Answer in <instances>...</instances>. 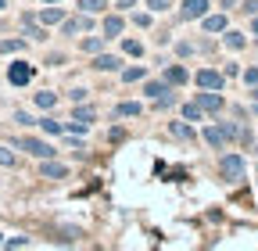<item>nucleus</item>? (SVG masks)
<instances>
[{
	"label": "nucleus",
	"instance_id": "nucleus-3",
	"mask_svg": "<svg viewBox=\"0 0 258 251\" xmlns=\"http://www.w3.org/2000/svg\"><path fill=\"white\" fill-rule=\"evenodd\" d=\"M219 172H222L226 179H240V176H244V158H240V154H222Z\"/></svg>",
	"mask_w": 258,
	"mask_h": 251
},
{
	"label": "nucleus",
	"instance_id": "nucleus-8",
	"mask_svg": "<svg viewBox=\"0 0 258 251\" xmlns=\"http://www.w3.org/2000/svg\"><path fill=\"white\" fill-rule=\"evenodd\" d=\"M205 144L215 147V151H222V147H230V137H226L222 126H208V130H205Z\"/></svg>",
	"mask_w": 258,
	"mask_h": 251
},
{
	"label": "nucleus",
	"instance_id": "nucleus-10",
	"mask_svg": "<svg viewBox=\"0 0 258 251\" xmlns=\"http://www.w3.org/2000/svg\"><path fill=\"white\" fill-rule=\"evenodd\" d=\"M118 65H122V61H118L115 54H97V57H93V69H97V72H118Z\"/></svg>",
	"mask_w": 258,
	"mask_h": 251
},
{
	"label": "nucleus",
	"instance_id": "nucleus-14",
	"mask_svg": "<svg viewBox=\"0 0 258 251\" xmlns=\"http://www.w3.org/2000/svg\"><path fill=\"white\" fill-rule=\"evenodd\" d=\"M205 33H226V15H205Z\"/></svg>",
	"mask_w": 258,
	"mask_h": 251
},
{
	"label": "nucleus",
	"instance_id": "nucleus-4",
	"mask_svg": "<svg viewBox=\"0 0 258 251\" xmlns=\"http://www.w3.org/2000/svg\"><path fill=\"white\" fill-rule=\"evenodd\" d=\"M208 0H183V4H179V18L183 22H194V18H205L208 15Z\"/></svg>",
	"mask_w": 258,
	"mask_h": 251
},
{
	"label": "nucleus",
	"instance_id": "nucleus-20",
	"mask_svg": "<svg viewBox=\"0 0 258 251\" xmlns=\"http://www.w3.org/2000/svg\"><path fill=\"white\" fill-rule=\"evenodd\" d=\"M104 40H108V36H83V43H79V47H83L86 54H101Z\"/></svg>",
	"mask_w": 258,
	"mask_h": 251
},
{
	"label": "nucleus",
	"instance_id": "nucleus-11",
	"mask_svg": "<svg viewBox=\"0 0 258 251\" xmlns=\"http://www.w3.org/2000/svg\"><path fill=\"white\" fill-rule=\"evenodd\" d=\"M122 29H125L122 15H108V18H104V36H108V40H118V36H122Z\"/></svg>",
	"mask_w": 258,
	"mask_h": 251
},
{
	"label": "nucleus",
	"instance_id": "nucleus-33",
	"mask_svg": "<svg viewBox=\"0 0 258 251\" xmlns=\"http://www.w3.org/2000/svg\"><path fill=\"white\" fill-rule=\"evenodd\" d=\"M133 22H137L140 29H151V15H144V11H137V15H133Z\"/></svg>",
	"mask_w": 258,
	"mask_h": 251
},
{
	"label": "nucleus",
	"instance_id": "nucleus-26",
	"mask_svg": "<svg viewBox=\"0 0 258 251\" xmlns=\"http://www.w3.org/2000/svg\"><path fill=\"white\" fill-rule=\"evenodd\" d=\"M76 118H79V122H90V126H93V118H97V111H93V108H86V104L79 101V108H76Z\"/></svg>",
	"mask_w": 258,
	"mask_h": 251
},
{
	"label": "nucleus",
	"instance_id": "nucleus-36",
	"mask_svg": "<svg viewBox=\"0 0 258 251\" xmlns=\"http://www.w3.org/2000/svg\"><path fill=\"white\" fill-rule=\"evenodd\" d=\"M15 122H22V126H32V118H29L25 111H15Z\"/></svg>",
	"mask_w": 258,
	"mask_h": 251
},
{
	"label": "nucleus",
	"instance_id": "nucleus-34",
	"mask_svg": "<svg viewBox=\"0 0 258 251\" xmlns=\"http://www.w3.org/2000/svg\"><path fill=\"white\" fill-rule=\"evenodd\" d=\"M244 79H247L251 86H258V69H247V72H244Z\"/></svg>",
	"mask_w": 258,
	"mask_h": 251
},
{
	"label": "nucleus",
	"instance_id": "nucleus-41",
	"mask_svg": "<svg viewBox=\"0 0 258 251\" xmlns=\"http://www.w3.org/2000/svg\"><path fill=\"white\" fill-rule=\"evenodd\" d=\"M43 4H61V0H43Z\"/></svg>",
	"mask_w": 258,
	"mask_h": 251
},
{
	"label": "nucleus",
	"instance_id": "nucleus-27",
	"mask_svg": "<svg viewBox=\"0 0 258 251\" xmlns=\"http://www.w3.org/2000/svg\"><path fill=\"white\" fill-rule=\"evenodd\" d=\"M122 50H125L129 57H140V54H144V47H140V40H122Z\"/></svg>",
	"mask_w": 258,
	"mask_h": 251
},
{
	"label": "nucleus",
	"instance_id": "nucleus-7",
	"mask_svg": "<svg viewBox=\"0 0 258 251\" xmlns=\"http://www.w3.org/2000/svg\"><path fill=\"white\" fill-rule=\"evenodd\" d=\"M8 79H11V86H25V83L32 79V65H25V61H15V65L8 69Z\"/></svg>",
	"mask_w": 258,
	"mask_h": 251
},
{
	"label": "nucleus",
	"instance_id": "nucleus-6",
	"mask_svg": "<svg viewBox=\"0 0 258 251\" xmlns=\"http://www.w3.org/2000/svg\"><path fill=\"white\" fill-rule=\"evenodd\" d=\"M222 83H226V76L215 72V69H201L198 72V86L201 90H222Z\"/></svg>",
	"mask_w": 258,
	"mask_h": 251
},
{
	"label": "nucleus",
	"instance_id": "nucleus-15",
	"mask_svg": "<svg viewBox=\"0 0 258 251\" xmlns=\"http://www.w3.org/2000/svg\"><path fill=\"white\" fill-rule=\"evenodd\" d=\"M22 25H25V33H29V40H47V33H43V25H36V22H32V15H22Z\"/></svg>",
	"mask_w": 258,
	"mask_h": 251
},
{
	"label": "nucleus",
	"instance_id": "nucleus-16",
	"mask_svg": "<svg viewBox=\"0 0 258 251\" xmlns=\"http://www.w3.org/2000/svg\"><path fill=\"white\" fill-rule=\"evenodd\" d=\"M61 18H64L61 8H43L40 11V25H61Z\"/></svg>",
	"mask_w": 258,
	"mask_h": 251
},
{
	"label": "nucleus",
	"instance_id": "nucleus-23",
	"mask_svg": "<svg viewBox=\"0 0 258 251\" xmlns=\"http://www.w3.org/2000/svg\"><path fill=\"white\" fill-rule=\"evenodd\" d=\"M104 4H108V0H79V11L97 15V11H104Z\"/></svg>",
	"mask_w": 258,
	"mask_h": 251
},
{
	"label": "nucleus",
	"instance_id": "nucleus-9",
	"mask_svg": "<svg viewBox=\"0 0 258 251\" xmlns=\"http://www.w3.org/2000/svg\"><path fill=\"white\" fill-rule=\"evenodd\" d=\"M40 172H43L47 179H64V176H69V165H61V162H50V158H43Z\"/></svg>",
	"mask_w": 258,
	"mask_h": 251
},
{
	"label": "nucleus",
	"instance_id": "nucleus-19",
	"mask_svg": "<svg viewBox=\"0 0 258 251\" xmlns=\"http://www.w3.org/2000/svg\"><path fill=\"white\" fill-rule=\"evenodd\" d=\"M169 133H172L176 140H194V130L186 126V118H183V122H172V126H169Z\"/></svg>",
	"mask_w": 258,
	"mask_h": 251
},
{
	"label": "nucleus",
	"instance_id": "nucleus-30",
	"mask_svg": "<svg viewBox=\"0 0 258 251\" xmlns=\"http://www.w3.org/2000/svg\"><path fill=\"white\" fill-rule=\"evenodd\" d=\"M172 101H176V93L169 90V93H161V97H154V108H172Z\"/></svg>",
	"mask_w": 258,
	"mask_h": 251
},
{
	"label": "nucleus",
	"instance_id": "nucleus-42",
	"mask_svg": "<svg viewBox=\"0 0 258 251\" xmlns=\"http://www.w3.org/2000/svg\"><path fill=\"white\" fill-rule=\"evenodd\" d=\"M4 8H8V4H4V0H0V11H4Z\"/></svg>",
	"mask_w": 258,
	"mask_h": 251
},
{
	"label": "nucleus",
	"instance_id": "nucleus-18",
	"mask_svg": "<svg viewBox=\"0 0 258 251\" xmlns=\"http://www.w3.org/2000/svg\"><path fill=\"white\" fill-rule=\"evenodd\" d=\"M40 130L50 133V137H64V122H57V118H40Z\"/></svg>",
	"mask_w": 258,
	"mask_h": 251
},
{
	"label": "nucleus",
	"instance_id": "nucleus-24",
	"mask_svg": "<svg viewBox=\"0 0 258 251\" xmlns=\"http://www.w3.org/2000/svg\"><path fill=\"white\" fill-rule=\"evenodd\" d=\"M144 76H147V69H144V65H133V69L122 72V83H137V79H144Z\"/></svg>",
	"mask_w": 258,
	"mask_h": 251
},
{
	"label": "nucleus",
	"instance_id": "nucleus-28",
	"mask_svg": "<svg viewBox=\"0 0 258 251\" xmlns=\"http://www.w3.org/2000/svg\"><path fill=\"white\" fill-rule=\"evenodd\" d=\"M86 130H90V122H79V118H76V122H64V133H72V137H79V133H86Z\"/></svg>",
	"mask_w": 258,
	"mask_h": 251
},
{
	"label": "nucleus",
	"instance_id": "nucleus-2",
	"mask_svg": "<svg viewBox=\"0 0 258 251\" xmlns=\"http://www.w3.org/2000/svg\"><path fill=\"white\" fill-rule=\"evenodd\" d=\"M15 147H22V151H29V154H36V158H54V147L43 144V140H36V137H18Z\"/></svg>",
	"mask_w": 258,
	"mask_h": 251
},
{
	"label": "nucleus",
	"instance_id": "nucleus-39",
	"mask_svg": "<svg viewBox=\"0 0 258 251\" xmlns=\"http://www.w3.org/2000/svg\"><path fill=\"white\" fill-rule=\"evenodd\" d=\"M251 29H254V33H258V15H254V22H251Z\"/></svg>",
	"mask_w": 258,
	"mask_h": 251
},
{
	"label": "nucleus",
	"instance_id": "nucleus-40",
	"mask_svg": "<svg viewBox=\"0 0 258 251\" xmlns=\"http://www.w3.org/2000/svg\"><path fill=\"white\" fill-rule=\"evenodd\" d=\"M251 97H254V101H258V86H254V90H251Z\"/></svg>",
	"mask_w": 258,
	"mask_h": 251
},
{
	"label": "nucleus",
	"instance_id": "nucleus-1",
	"mask_svg": "<svg viewBox=\"0 0 258 251\" xmlns=\"http://www.w3.org/2000/svg\"><path fill=\"white\" fill-rule=\"evenodd\" d=\"M90 29H93V15H86V11H79L72 18H61V36H83Z\"/></svg>",
	"mask_w": 258,
	"mask_h": 251
},
{
	"label": "nucleus",
	"instance_id": "nucleus-17",
	"mask_svg": "<svg viewBox=\"0 0 258 251\" xmlns=\"http://www.w3.org/2000/svg\"><path fill=\"white\" fill-rule=\"evenodd\" d=\"M144 93H147V97H161V93H169V83L165 79H147Z\"/></svg>",
	"mask_w": 258,
	"mask_h": 251
},
{
	"label": "nucleus",
	"instance_id": "nucleus-43",
	"mask_svg": "<svg viewBox=\"0 0 258 251\" xmlns=\"http://www.w3.org/2000/svg\"><path fill=\"white\" fill-rule=\"evenodd\" d=\"M254 154H258V147H254Z\"/></svg>",
	"mask_w": 258,
	"mask_h": 251
},
{
	"label": "nucleus",
	"instance_id": "nucleus-29",
	"mask_svg": "<svg viewBox=\"0 0 258 251\" xmlns=\"http://www.w3.org/2000/svg\"><path fill=\"white\" fill-rule=\"evenodd\" d=\"M201 115H205V111H201L198 104H186V108H183V118H186V122H201Z\"/></svg>",
	"mask_w": 258,
	"mask_h": 251
},
{
	"label": "nucleus",
	"instance_id": "nucleus-12",
	"mask_svg": "<svg viewBox=\"0 0 258 251\" xmlns=\"http://www.w3.org/2000/svg\"><path fill=\"white\" fill-rule=\"evenodd\" d=\"M186 79H190V76H186L183 65H169V69H165V83H169V86H183Z\"/></svg>",
	"mask_w": 258,
	"mask_h": 251
},
{
	"label": "nucleus",
	"instance_id": "nucleus-13",
	"mask_svg": "<svg viewBox=\"0 0 258 251\" xmlns=\"http://www.w3.org/2000/svg\"><path fill=\"white\" fill-rule=\"evenodd\" d=\"M144 108L137 104V101H122V104H115V118H137Z\"/></svg>",
	"mask_w": 258,
	"mask_h": 251
},
{
	"label": "nucleus",
	"instance_id": "nucleus-21",
	"mask_svg": "<svg viewBox=\"0 0 258 251\" xmlns=\"http://www.w3.org/2000/svg\"><path fill=\"white\" fill-rule=\"evenodd\" d=\"M54 104H57V93H54V90H40V93H36V108L47 111V108H54Z\"/></svg>",
	"mask_w": 258,
	"mask_h": 251
},
{
	"label": "nucleus",
	"instance_id": "nucleus-37",
	"mask_svg": "<svg viewBox=\"0 0 258 251\" xmlns=\"http://www.w3.org/2000/svg\"><path fill=\"white\" fill-rule=\"evenodd\" d=\"M25 244H29L25 237H11V240H8V247H25Z\"/></svg>",
	"mask_w": 258,
	"mask_h": 251
},
{
	"label": "nucleus",
	"instance_id": "nucleus-32",
	"mask_svg": "<svg viewBox=\"0 0 258 251\" xmlns=\"http://www.w3.org/2000/svg\"><path fill=\"white\" fill-rule=\"evenodd\" d=\"M147 8H151V11H169L172 0H147Z\"/></svg>",
	"mask_w": 258,
	"mask_h": 251
},
{
	"label": "nucleus",
	"instance_id": "nucleus-25",
	"mask_svg": "<svg viewBox=\"0 0 258 251\" xmlns=\"http://www.w3.org/2000/svg\"><path fill=\"white\" fill-rule=\"evenodd\" d=\"M25 47V40H0V54H18Z\"/></svg>",
	"mask_w": 258,
	"mask_h": 251
},
{
	"label": "nucleus",
	"instance_id": "nucleus-35",
	"mask_svg": "<svg viewBox=\"0 0 258 251\" xmlns=\"http://www.w3.org/2000/svg\"><path fill=\"white\" fill-rule=\"evenodd\" d=\"M244 11H247V15L254 18V15H258V0H247V4H244Z\"/></svg>",
	"mask_w": 258,
	"mask_h": 251
},
{
	"label": "nucleus",
	"instance_id": "nucleus-31",
	"mask_svg": "<svg viewBox=\"0 0 258 251\" xmlns=\"http://www.w3.org/2000/svg\"><path fill=\"white\" fill-rule=\"evenodd\" d=\"M0 165H4V169H11V165H15V151L0 147Z\"/></svg>",
	"mask_w": 258,
	"mask_h": 251
},
{
	"label": "nucleus",
	"instance_id": "nucleus-38",
	"mask_svg": "<svg viewBox=\"0 0 258 251\" xmlns=\"http://www.w3.org/2000/svg\"><path fill=\"white\" fill-rule=\"evenodd\" d=\"M115 8H118V11H125V8H133V0H115Z\"/></svg>",
	"mask_w": 258,
	"mask_h": 251
},
{
	"label": "nucleus",
	"instance_id": "nucleus-22",
	"mask_svg": "<svg viewBox=\"0 0 258 251\" xmlns=\"http://www.w3.org/2000/svg\"><path fill=\"white\" fill-rule=\"evenodd\" d=\"M222 43L230 47V50H240L247 40H244V33H237V29H233V33H226V36H222Z\"/></svg>",
	"mask_w": 258,
	"mask_h": 251
},
{
	"label": "nucleus",
	"instance_id": "nucleus-5",
	"mask_svg": "<svg viewBox=\"0 0 258 251\" xmlns=\"http://www.w3.org/2000/svg\"><path fill=\"white\" fill-rule=\"evenodd\" d=\"M194 104H198L201 111H222V104H226V101H222V93H219V90H201Z\"/></svg>",
	"mask_w": 258,
	"mask_h": 251
}]
</instances>
